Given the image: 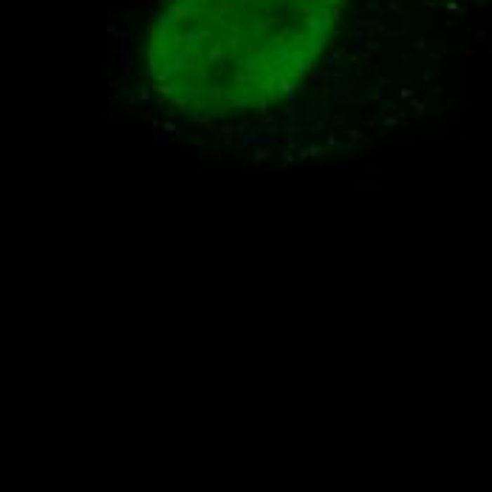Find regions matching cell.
Listing matches in <instances>:
<instances>
[{
	"label": "cell",
	"mask_w": 492,
	"mask_h": 492,
	"mask_svg": "<svg viewBox=\"0 0 492 492\" xmlns=\"http://www.w3.org/2000/svg\"><path fill=\"white\" fill-rule=\"evenodd\" d=\"M345 0H167L150 29L164 102L199 119L266 111L323 54Z\"/></svg>",
	"instance_id": "obj_1"
}]
</instances>
